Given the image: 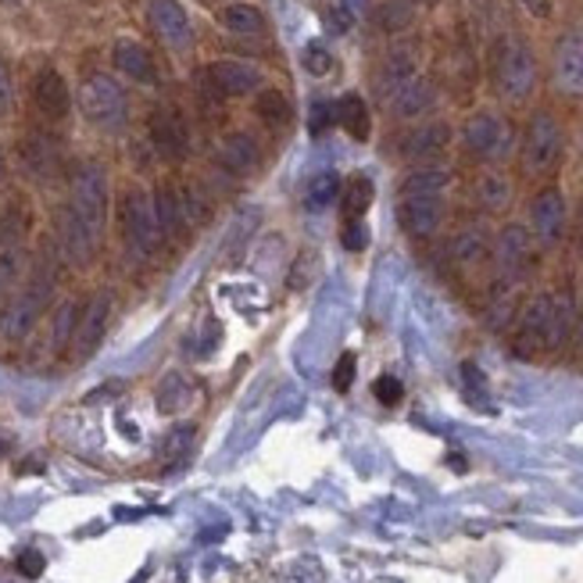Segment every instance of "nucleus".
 I'll return each mask as SVG.
<instances>
[{"mask_svg": "<svg viewBox=\"0 0 583 583\" xmlns=\"http://www.w3.org/2000/svg\"><path fill=\"white\" fill-rule=\"evenodd\" d=\"M461 140H466L469 154H476V158L497 162L512 150V126L494 111H476L466 129H461Z\"/></svg>", "mask_w": 583, "mask_h": 583, "instance_id": "nucleus-9", "label": "nucleus"}, {"mask_svg": "<svg viewBox=\"0 0 583 583\" xmlns=\"http://www.w3.org/2000/svg\"><path fill=\"white\" fill-rule=\"evenodd\" d=\"M372 197H376V186L369 176H351L344 186H340V208H344V218H362L372 208Z\"/></svg>", "mask_w": 583, "mask_h": 583, "instance_id": "nucleus-28", "label": "nucleus"}, {"mask_svg": "<svg viewBox=\"0 0 583 583\" xmlns=\"http://www.w3.org/2000/svg\"><path fill=\"white\" fill-rule=\"evenodd\" d=\"M555 87L570 100H583V37L580 32H565L555 47Z\"/></svg>", "mask_w": 583, "mask_h": 583, "instance_id": "nucleus-16", "label": "nucleus"}, {"mask_svg": "<svg viewBox=\"0 0 583 583\" xmlns=\"http://www.w3.org/2000/svg\"><path fill=\"white\" fill-rule=\"evenodd\" d=\"M580 247H583V208H580Z\"/></svg>", "mask_w": 583, "mask_h": 583, "instance_id": "nucleus-46", "label": "nucleus"}, {"mask_svg": "<svg viewBox=\"0 0 583 583\" xmlns=\"http://www.w3.org/2000/svg\"><path fill=\"white\" fill-rule=\"evenodd\" d=\"M376 22H380L383 32H401L416 22V4H408V0H383L376 8Z\"/></svg>", "mask_w": 583, "mask_h": 583, "instance_id": "nucleus-32", "label": "nucleus"}, {"mask_svg": "<svg viewBox=\"0 0 583 583\" xmlns=\"http://www.w3.org/2000/svg\"><path fill=\"white\" fill-rule=\"evenodd\" d=\"M79 111L90 126L115 133V129L126 126L129 100H126V90L118 87L111 76L94 72V76L82 79V87H79Z\"/></svg>", "mask_w": 583, "mask_h": 583, "instance_id": "nucleus-3", "label": "nucleus"}, {"mask_svg": "<svg viewBox=\"0 0 583 583\" xmlns=\"http://www.w3.org/2000/svg\"><path fill=\"white\" fill-rule=\"evenodd\" d=\"M558 344H562V337H558V325H555L552 294L529 298L523 315H519V325H516V351L523 358H534L541 351H555Z\"/></svg>", "mask_w": 583, "mask_h": 583, "instance_id": "nucleus-5", "label": "nucleus"}, {"mask_svg": "<svg viewBox=\"0 0 583 583\" xmlns=\"http://www.w3.org/2000/svg\"><path fill=\"white\" fill-rule=\"evenodd\" d=\"M123 233H126V244L133 254H147L158 251L162 244V226H158V212H154V197L140 186H133V191L123 197Z\"/></svg>", "mask_w": 583, "mask_h": 583, "instance_id": "nucleus-6", "label": "nucleus"}, {"mask_svg": "<svg viewBox=\"0 0 583 583\" xmlns=\"http://www.w3.org/2000/svg\"><path fill=\"white\" fill-rule=\"evenodd\" d=\"M154 212H158V226L162 236H176L186 230V215H183V204H179V191L165 186V191L154 194Z\"/></svg>", "mask_w": 583, "mask_h": 583, "instance_id": "nucleus-29", "label": "nucleus"}, {"mask_svg": "<svg viewBox=\"0 0 583 583\" xmlns=\"http://www.w3.org/2000/svg\"><path fill=\"white\" fill-rule=\"evenodd\" d=\"M476 197H479V204H484L487 212H502L505 204H508V197H512V191H508V179H502V176L487 173L484 179L476 183Z\"/></svg>", "mask_w": 583, "mask_h": 583, "instance_id": "nucleus-35", "label": "nucleus"}, {"mask_svg": "<svg viewBox=\"0 0 583 583\" xmlns=\"http://www.w3.org/2000/svg\"><path fill=\"white\" fill-rule=\"evenodd\" d=\"M50 298H55V265L40 262L32 269L29 283L0 308V340H11V344L14 340H26L32 333V325L43 319Z\"/></svg>", "mask_w": 583, "mask_h": 583, "instance_id": "nucleus-2", "label": "nucleus"}, {"mask_svg": "<svg viewBox=\"0 0 583 583\" xmlns=\"http://www.w3.org/2000/svg\"><path fill=\"white\" fill-rule=\"evenodd\" d=\"M562 158V126L555 115L537 111L523 136V168L529 176H547Z\"/></svg>", "mask_w": 583, "mask_h": 583, "instance_id": "nucleus-7", "label": "nucleus"}, {"mask_svg": "<svg viewBox=\"0 0 583 583\" xmlns=\"http://www.w3.org/2000/svg\"><path fill=\"white\" fill-rule=\"evenodd\" d=\"M333 126V100H319L312 105V133H322Z\"/></svg>", "mask_w": 583, "mask_h": 583, "instance_id": "nucleus-41", "label": "nucleus"}, {"mask_svg": "<svg viewBox=\"0 0 583 583\" xmlns=\"http://www.w3.org/2000/svg\"><path fill=\"white\" fill-rule=\"evenodd\" d=\"M416 76H419L416 58H411L408 50H393V55L387 58V65H383V72H380V94H383V100L390 94H398L405 82H411Z\"/></svg>", "mask_w": 583, "mask_h": 583, "instance_id": "nucleus-26", "label": "nucleus"}, {"mask_svg": "<svg viewBox=\"0 0 583 583\" xmlns=\"http://www.w3.org/2000/svg\"><path fill=\"white\" fill-rule=\"evenodd\" d=\"M448 183H451V173H444V168H419V173L405 176L401 194H444Z\"/></svg>", "mask_w": 583, "mask_h": 583, "instance_id": "nucleus-33", "label": "nucleus"}, {"mask_svg": "<svg viewBox=\"0 0 583 583\" xmlns=\"http://www.w3.org/2000/svg\"><path fill=\"white\" fill-rule=\"evenodd\" d=\"M430 105H434V87L422 76H416L411 82H405L398 94L387 97V108L393 115H401V118H416V115H422Z\"/></svg>", "mask_w": 583, "mask_h": 583, "instance_id": "nucleus-24", "label": "nucleus"}, {"mask_svg": "<svg viewBox=\"0 0 583 583\" xmlns=\"http://www.w3.org/2000/svg\"><path fill=\"white\" fill-rule=\"evenodd\" d=\"M494 82L505 100H526L537 90V58L519 37L502 40L494 55Z\"/></svg>", "mask_w": 583, "mask_h": 583, "instance_id": "nucleus-4", "label": "nucleus"}, {"mask_svg": "<svg viewBox=\"0 0 583 583\" xmlns=\"http://www.w3.org/2000/svg\"><path fill=\"white\" fill-rule=\"evenodd\" d=\"M301 65H304L308 76H330L333 72V55L322 43H308L301 50Z\"/></svg>", "mask_w": 583, "mask_h": 583, "instance_id": "nucleus-36", "label": "nucleus"}, {"mask_svg": "<svg viewBox=\"0 0 583 583\" xmlns=\"http://www.w3.org/2000/svg\"><path fill=\"white\" fill-rule=\"evenodd\" d=\"M218 22L226 26L236 37H262L265 32V11L259 4H251V0H236V4H226L218 11Z\"/></svg>", "mask_w": 583, "mask_h": 583, "instance_id": "nucleus-23", "label": "nucleus"}, {"mask_svg": "<svg viewBox=\"0 0 583 583\" xmlns=\"http://www.w3.org/2000/svg\"><path fill=\"white\" fill-rule=\"evenodd\" d=\"M576 340L583 344V312H580V322H576Z\"/></svg>", "mask_w": 583, "mask_h": 583, "instance_id": "nucleus-45", "label": "nucleus"}, {"mask_svg": "<svg viewBox=\"0 0 583 583\" xmlns=\"http://www.w3.org/2000/svg\"><path fill=\"white\" fill-rule=\"evenodd\" d=\"M19 573L22 576H40L43 573V555L40 552H22L19 555Z\"/></svg>", "mask_w": 583, "mask_h": 583, "instance_id": "nucleus-42", "label": "nucleus"}, {"mask_svg": "<svg viewBox=\"0 0 583 583\" xmlns=\"http://www.w3.org/2000/svg\"><path fill=\"white\" fill-rule=\"evenodd\" d=\"M490 254V236L484 226H466L461 233H455L451 240V259L458 265H476V262H484Z\"/></svg>", "mask_w": 583, "mask_h": 583, "instance_id": "nucleus-25", "label": "nucleus"}, {"mask_svg": "<svg viewBox=\"0 0 583 583\" xmlns=\"http://www.w3.org/2000/svg\"><path fill=\"white\" fill-rule=\"evenodd\" d=\"M366 4H369V0H340V8H344V11L351 14V19H354V14H362Z\"/></svg>", "mask_w": 583, "mask_h": 583, "instance_id": "nucleus-44", "label": "nucleus"}, {"mask_svg": "<svg viewBox=\"0 0 583 583\" xmlns=\"http://www.w3.org/2000/svg\"><path fill=\"white\" fill-rule=\"evenodd\" d=\"M451 144V129L444 123H430V126H419L411 129L405 140H401V154L408 162H426V158H437L444 154V147Z\"/></svg>", "mask_w": 583, "mask_h": 583, "instance_id": "nucleus-21", "label": "nucleus"}, {"mask_svg": "<svg viewBox=\"0 0 583 583\" xmlns=\"http://www.w3.org/2000/svg\"><path fill=\"white\" fill-rule=\"evenodd\" d=\"M204 79L212 82V90L218 97H247L262 87V72L247 61H236V58H222L212 61L204 68Z\"/></svg>", "mask_w": 583, "mask_h": 583, "instance_id": "nucleus-13", "label": "nucleus"}, {"mask_svg": "<svg viewBox=\"0 0 583 583\" xmlns=\"http://www.w3.org/2000/svg\"><path fill=\"white\" fill-rule=\"evenodd\" d=\"M191 401H194V383L179 372L165 376L162 387H158V411L162 416H179L183 408H191Z\"/></svg>", "mask_w": 583, "mask_h": 583, "instance_id": "nucleus-27", "label": "nucleus"}, {"mask_svg": "<svg viewBox=\"0 0 583 583\" xmlns=\"http://www.w3.org/2000/svg\"><path fill=\"white\" fill-rule=\"evenodd\" d=\"M111 61H115L118 72L129 76L133 82H144V87H150V82L158 79V65H154L150 50L136 40H118L111 50Z\"/></svg>", "mask_w": 583, "mask_h": 583, "instance_id": "nucleus-20", "label": "nucleus"}, {"mask_svg": "<svg viewBox=\"0 0 583 583\" xmlns=\"http://www.w3.org/2000/svg\"><path fill=\"white\" fill-rule=\"evenodd\" d=\"M108 319H111V294H94L90 304L79 312V322H76V333H72V354L76 358H90L100 340H105V330H108Z\"/></svg>", "mask_w": 583, "mask_h": 583, "instance_id": "nucleus-14", "label": "nucleus"}, {"mask_svg": "<svg viewBox=\"0 0 583 583\" xmlns=\"http://www.w3.org/2000/svg\"><path fill=\"white\" fill-rule=\"evenodd\" d=\"M340 244H344L348 251H362L369 244V230L362 218H351L344 222V230H340Z\"/></svg>", "mask_w": 583, "mask_h": 583, "instance_id": "nucleus-37", "label": "nucleus"}, {"mask_svg": "<svg viewBox=\"0 0 583 583\" xmlns=\"http://www.w3.org/2000/svg\"><path fill=\"white\" fill-rule=\"evenodd\" d=\"M340 176L337 173H319V176H312V183L304 186V208L308 212H325L330 204L340 197Z\"/></svg>", "mask_w": 583, "mask_h": 583, "instance_id": "nucleus-30", "label": "nucleus"}, {"mask_svg": "<svg viewBox=\"0 0 583 583\" xmlns=\"http://www.w3.org/2000/svg\"><path fill=\"white\" fill-rule=\"evenodd\" d=\"M108 226V173L105 165L82 162L68 183V204L61 212V247L76 265H90Z\"/></svg>", "mask_w": 583, "mask_h": 583, "instance_id": "nucleus-1", "label": "nucleus"}, {"mask_svg": "<svg viewBox=\"0 0 583 583\" xmlns=\"http://www.w3.org/2000/svg\"><path fill=\"white\" fill-rule=\"evenodd\" d=\"M215 158L226 173L251 176V173H259V165H262V147L247 133H230L215 144Z\"/></svg>", "mask_w": 583, "mask_h": 583, "instance_id": "nucleus-18", "label": "nucleus"}, {"mask_svg": "<svg viewBox=\"0 0 583 583\" xmlns=\"http://www.w3.org/2000/svg\"><path fill=\"white\" fill-rule=\"evenodd\" d=\"M519 4L534 14V19H547V14H552V0H519Z\"/></svg>", "mask_w": 583, "mask_h": 583, "instance_id": "nucleus-43", "label": "nucleus"}, {"mask_svg": "<svg viewBox=\"0 0 583 583\" xmlns=\"http://www.w3.org/2000/svg\"><path fill=\"white\" fill-rule=\"evenodd\" d=\"M22 226L14 218H0V301L8 298V290H14L22 276Z\"/></svg>", "mask_w": 583, "mask_h": 583, "instance_id": "nucleus-19", "label": "nucleus"}, {"mask_svg": "<svg viewBox=\"0 0 583 583\" xmlns=\"http://www.w3.org/2000/svg\"><path fill=\"white\" fill-rule=\"evenodd\" d=\"M76 322H79V308L76 301H61L58 312H55V330H50V348L58 354L72 344V333H76Z\"/></svg>", "mask_w": 583, "mask_h": 583, "instance_id": "nucleus-34", "label": "nucleus"}, {"mask_svg": "<svg viewBox=\"0 0 583 583\" xmlns=\"http://www.w3.org/2000/svg\"><path fill=\"white\" fill-rule=\"evenodd\" d=\"M565 222H570V208H565V197L558 186H544V191L529 201V230L541 240V244H558L565 233Z\"/></svg>", "mask_w": 583, "mask_h": 583, "instance_id": "nucleus-11", "label": "nucleus"}, {"mask_svg": "<svg viewBox=\"0 0 583 583\" xmlns=\"http://www.w3.org/2000/svg\"><path fill=\"white\" fill-rule=\"evenodd\" d=\"M494 265H497V280H519L523 269L529 262V233L526 226H505L494 240Z\"/></svg>", "mask_w": 583, "mask_h": 583, "instance_id": "nucleus-15", "label": "nucleus"}, {"mask_svg": "<svg viewBox=\"0 0 583 583\" xmlns=\"http://www.w3.org/2000/svg\"><path fill=\"white\" fill-rule=\"evenodd\" d=\"M408 4H434V0H408Z\"/></svg>", "mask_w": 583, "mask_h": 583, "instance_id": "nucleus-47", "label": "nucleus"}, {"mask_svg": "<svg viewBox=\"0 0 583 583\" xmlns=\"http://www.w3.org/2000/svg\"><path fill=\"white\" fill-rule=\"evenodd\" d=\"M147 22L168 50L186 55L194 47V22L179 0H147Z\"/></svg>", "mask_w": 583, "mask_h": 583, "instance_id": "nucleus-8", "label": "nucleus"}, {"mask_svg": "<svg viewBox=\"0 0 583 583\" xmlns=\"http://www.w3.org/2000/svg\"><path fill=\"white\" fill-rule=\"evenodd\" d=\"M351 380H354V354H344L333 369V390L344 393L351 387Z\"/></svg>", "mask_w": 583, "mask_h": 583, "instance_id": "nucleus-39", "label": "nucleus"}, {"mask_svg": "<svg viewBox=\"0 0 583 583\" xmlns=\"http://www.w3.org/2000/svg\"><path fill=\"white\" fill-rule=\"evenodd\" d=\"M333 126L344 129L351 140H369L372 118H369L366 100L358 94H344L340 100H333Z\"/></svg>", "mask_w": 583, "mask_h": 583, "instance_id": "nucleus-22", "label": "nucleus"}, {"mask_svg": "<svg viewBox=\"0 0 583 583\" xmlns=\"http://www.w3.org/2000/svg\"><path fill=\"white\" fill-rule=\"evenodd\" d=\"M376 398H380L383 405H398L401 401V383L393 380V376H380V380H376Z\"/></svg>", "mask_w": 583, "mask_h": 583, "instance_id": "nucleus-40", "label": "nucleus"}, {"mask_svg": "<svg viewBox=\"0 0 583 583\" xmlns=\"http://www.w3.org/2000/svg\"><path fill=\"white\" fill-rule=\"evenodd\" d=\"M398 222H401V230L416 240L434 236L444 222V194H401Z\"/></svg>", "mask_w": 583, "mask_h": 583, "instance_id": "nucleus-12", "label": "nucleus"}, {"mask_svg": "<svg viewBox=\"0 0 583 583\" xmlns=\"http://www.w3.org/2000/svg\"><path fill=\"white\" fill-rule=\"evenodd\" d=\"M0 4H22V0H0Z\"/></svg>", "mask_w": 583, "mask_h": 583, "instance_id": "nucleus-48", "label": "nucleus"}, {"mask_svg": "<svg viewBox=\"0 0 583 583\" xmlns=\"http://www.w3.org/2000/svg\"><path fill=\"white\" fill-rule=\"evenodd\" d=\"M32 105L50 123H58V118L72 111V94H68V82L58 68H40V76L32 79Z\"/></svg>", "mask_w": 583, "mask_h": 583, "instance_id": "nucleus-17", "label": "nucleus"}, {"mask_svg": "<svg viewBox=\"0 0 583 583\" xmlns=\"http://www.w3.org/2000/svg\"><path fill=\"white\" fill-rule=\"evenodd\" d=\"M14 111V82H11V68L0 58V123Z\"/></svg>", "mask_w": 583, "mask_h": 583, "instance_id": "nucleus-38", "label": "nucleus"}, {"mask_svg": "<svg viewBox=\"0 0 583 583\" xmlns=\"http://www.w3.org/2000/svg\"><path fill=\"white\" fill-rule=\"evenodd\" d=\"M147 133H150V144L154 150L162 154L168 162H183L191 154V129H186V118L176 108H154L147 118Z\"/></svg>", "mask_w": 583, "mask_h": 583, "instance_id": "nucleus-10", "label": "nucleus"}, {"mask_svg": "<svg viewBox=\"0 0 583 583\" xmlns=\"http://www.w3.org/2000/svg\"><path fill=\"white\" fill-rule=\"evenodd\" d=\"M254 111H259V118H262L269 129H283L290 123V100H286L283 90H262Z\"/></svg>", "mask_w": 583, "mask_h": 583, "instance_id": "nucleus-31", "label": "nucleus"}]
</instances>
